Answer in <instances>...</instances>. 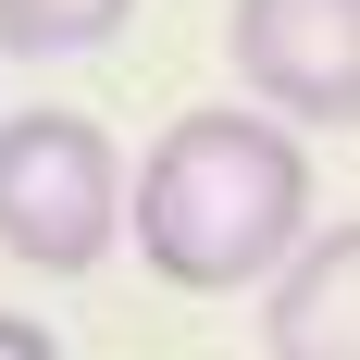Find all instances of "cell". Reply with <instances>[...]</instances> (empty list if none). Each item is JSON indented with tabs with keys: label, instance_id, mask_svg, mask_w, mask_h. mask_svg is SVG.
Segmentation results:
<instances>
[{
	"label": "cell",
	"instance_id": "1",
	"mask_svg": "<svg viewBox=\"0 0 360 360\" xmlns=\"http://www.w3.org/2000/svg\"><path fill=\"white\" fill-rule=\"evenodd\" d=\"M124 236L162 286L186 298H236L261 286L274 261L311 236V149H298L286 112H174L137 162V199H124Z\"/></svg>",
	"mask_w": 360,
	"mask_h": 360
},
{
	"label": "cell",
	"instance_id": "2",
	"mask_svg": "<svg viewBox=\"0 0 360 360\" xmlns=\"http://www.w3.org/2000/svg\"><path fill=\"white\" fill-rule=\"evenodd\" d=\"M124 249V162L87 112H0V261L50 286Z\"/></svg>",
	"mask_w": 360,
	"mask_h": 360
},
{
	"label": "cell",
	"instance_id": "3",
	"mask_svg": "<svg viewBox=\"0 0 360 360\" xmlns=\"http://www.w3.org/2000/svg\"><path fill=\"white\" fill-rule=\"evenodd\" d=\"M224 63L286 124H360V0H236Z\"/></svg>",
	"mask_w": 360,
	"mask_h": 360
},
{
	"label": "cell",
	"instance_id": "4",
	"mask_svg": "<svg viewBox=\"0 0 360 360\" xmlns=\"http://www.w3.org/2000/svg\"><path fill=\"white\" fill-rule=\"evenodd\" d=\"M261 348H274V360H360V224L298 236V249L274 261Z\"/></svg>",
	"mask_w": 360,
	"mask_h": 360
},
{
	"label": "cell",
	"instance_id": "5",
	"mask_svg": "<svg viewBox=\"0 0 360 360\" xmlns=\"http://www.w3.org/2000/svg\"><path fill=\"white\" fill-rule=\"evenodd\" d=\"M137 0H0V50L13 63H75V50H112Z\"/></svg>",
	"mask_w": 360,
	"mask_h": 360
},
{
	"label": "cell",
	"instance_id": "6",
	"mask_svg": "<svg viewBox=\"0 0 360 360\" xmlns=\"http://www.w3.org/2000/svg\"><path fill=\"white\" fill-rule=\"evenodd\" d=\"M0 360H50V335H37V323H0Z\"/></svg>",
	"mask_w": 360,
	"mask_h": 360
}]
</instances>
